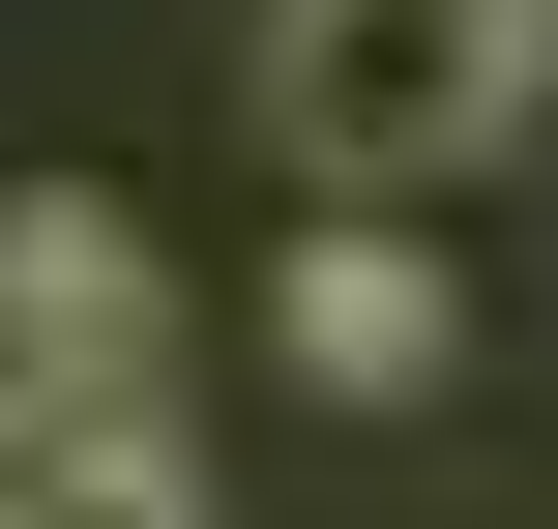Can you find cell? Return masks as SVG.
<instances>
[{
  "label": "cell",
  "mask_w": 558,
  "mask_h": 529,
  "mask_svg": "<svg viewBox=\"0 0 558 529\" xmlns=\"http://www.w3.org/2000/svg\"><path fill=\"white\" fill-rule=\"evenodd\" d=\"M558 88V0H265V147L383 236L412 177H471L500 118Z\"/></svg>",
  "instance_id": "1"
},
{
  "label": "cell",
  "mask_w": 558,
  "mask_h": 529,
  "mask_svg": "<svg viewBox=\"0 0 558 529\" xmlns=\"http://www.w3.org/2000/svg\"><path fill=\"white\" fill-rule=\"evenodd\" d=\"M147 324H177V294H147V236L29 177V206H0V383H147Z\"/></svg>",
  "instance_id": "3"
},
{
  "label": "cell",
  "mask_w": 558,
  "mask_h": 529,
  "mask_svg": "<svg viewBox=\"0 0 558 529\" xmlns=\"http://www.w3.org/2000/svg\"><path fill=\"white\" fill-rule=\"evenodd\" d=\"M265 324H294V383H441V265H412V236H353V206L294 236V294H265Z\"/></svg>",
  "instance_id": "4"
},
{
  "label": "cell",
  "mask_w": 558,
  "mask_h": 529,
  "mask_svg": "<svg viewBox=\"0 0 558 529\" xmlns=\"http://www.w3.org/2000/svg\"><path fill=\"white\" fill-rule=\"evenodd\" d=\"M0 529H206V442L147 383H0Z\"/></svg>",
  "instance_id": "2"
}]
</instances>
